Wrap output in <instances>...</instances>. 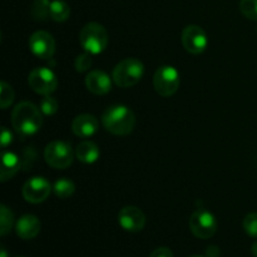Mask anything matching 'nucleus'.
<instances>
[{
    "label": "nucleus",
    "instance_id": "f257e3e1",
    "mask_svg": "<svg viewBox=\"0 0 257 257\" xmlns=\"http://www.w3.org/2000/svg\"><path fill=\"white\" fill-rule=\"evenodd\" d=\"M12 124L15 132L23 137L35 135L43 124L42 110L30 102L19 103L13 109Z\"/></svg>",
    "mask_w": 257,
    "mask_h": 257
},
{
    "label": "nucleus",
    "instance_id": "f03ea898",
    "mask_svg": "<svg viewBox=\"0 0 257 257\" xmlns=\"http://www.w3.org/2000/svg\"><path fill=\"white\" fill-rule=\"evenodd\" d=\"M102 124L112 135L128 136L135 130V113L125 105H112L103 113Z\"/></svg>",
    "mask_w": 257,
    "mask_h": 257
},
{
    "label": "nucleus",
    "instance_id": "7ed1b4c3",
    "mask_svg": "<svg viewBox=\"0 0 257 257\" xmlns=\"http://www.w3.org/2000/svg\"><path fill=\"white\" fill-rule=\"evenodd\" d=\"M145 74V65L140 59L127 58L118 63L112 73L113 82L120 88H130L137 84Z\"/></svg>",
    "mask_w": 257,
    "mask_h": 257
},
{
    "label": "nucleus",
    "instance_id": "20e7f679",
    "mask_svg": "<svg viewBox=\"0 0 257 257\" xmlns=\"http://www.w3.org/2000/svg\"><path fill=\"white\" fill-rule=\"evenodd\" d=\"M80 45L90 54H100L108 45V33L98 23H88L82 28L79 34Z\"/></svg>",
    "mask_w": 257,
    "mask_h": 257
},
{
    "label": "nucleus",
    "instance_id": "39448f33",
    "mask_svg": "<svg viewBox=\"0 0 257 257\" xmlns=\"http://www.w3.org/2000/svg\"><path fill=\"white\" fill-rule=\"evenodd\" d=\"M44 158L48 165L57 170H64L73 163L74 153L72 147L63 141H53L44 150Z\"/></svg>",
    "mask_w": 257,
    "mask_h": 257
},
{
    "label": "nucleus",
    "instance_id": "423d86ee",
    "mask_svg": "<svg viewBox=\"0 0 257 257\" xmlns=\"http://www.w3.org/2000/svg\"><path fill=\"white\" fill-rule=\"evenodd\" d=\"M181 84L180 73L175 67L163 65L158 68L153 77V85L156 92L162 97H171L178 90Z\"/></svg>",
    "mask_w": 257,
    "mask_h": 257
},
{
    "label": "nucleus",
    "instance_id": "0eeeda50",
    "mask_svg": "<svg viewBox=\"0 0 257 257\" xmlns=\"http://www.w3.org/2000/svg\"><path fill=\"white\" fill-rule=\"evenodd\" d=\"M190 230L196 237L207 240L212 237L217 231V221L210 211L200 208L191 216Z\"/></svg>",
    "mask_w": 257,
    "mask_h": 257
},
{
    "label": "nucleus",
    "instance_id": "6e6552de",
    "mask_svg": "<svg viewBox=\"0 0 257 257\" xmlns=\"http://www.w3.org/2000/svg\"><path fill=\"white\" fill-rule=\"evenodd\" d=\"M28 83L35 93L42 95H50L58 87L57 75L47 67L33 69L28 78Z\"/></svg>",
    "mask_w": 257,
    "mask_h": 257
},
{
    "label": "nucleus",
    "instance_id": "1a4fd4ad",
    "mask_svg": "<svg viewBox=\"0 0 257 257\" xmlns=\"http://www.w3.org/2000/svg\"><path fill=\"white\" fill-rule=\"evenodd\" d=\"M181 40H182L183 48L191 54H201L205 52L208 45L207 35L205 30L198 25L186 27L182 32Z\"/></svg>",
    "mask_w": 257,
    "mask_h": 257
},
{
    "label": "nucleus",
    "instance_id": "9d476101",
    "mask_svg": "<svg viewBox=\"0 0 257 257\" xmlns=\"http://www.w3.org/2000/svg\"><path fill=\"white\" fill-rule=\"evenodd\" d=\"M52 186L44 177H33L28 180L23 186V197L27 202L40 203L44 202L50 195Z\"/></svg>",
    "mask_w": 257,
    "mask_h": 257
},
{
    "label": "nucleus",
    "instance_id": "9b49d317",
    "mask_svg": "<svg viewBox=\"0 0 257 257\" xmlns=\"http://www.w3.org/2000/svg\"><path fill=\"white\" fill-rule=\"evenodd\" d=\"M29 49L40 59H49L55 53V40L52 34L44 30L33 33L29 38Z\"/></svg>",
    "mask_w": 257,
    "mask_h": 257
},
{
    "label": "nucleus",
    "instance_id": "f8f14e48",
    "mask_svg": "<svg viewBox=\"0 0 257 257\" xmlns=\"http://www.w3.org/2000/svg\"><path fill=\"white\" fill-rule=\"evenodd\" d=\"M118 222L120 227L128 232H140L145 228L146 216L138 207L127 206L120 210L118 215Z\"/></svg>",
    "mask_w": 257,
    "mask_h": 257
},
{
    "label": "nucleus",
    "instance_id": "ddd939ff",
    "mask_svg": "<svg viewBox=\"0 0 257 257\" xmlns=\"http://www.w3.org/2000/svg\"><path fill=\"white\" fill-rule=\"evenodd\" d=\"M85 87L95 95H104L112 89L110 77L103 70H92L85 77Z\"/></svg>",
    "mask_w": 257,
    "mask_h": 257
},
{
    "label": "nucleus",
    "instance_id": "4468645a",
    "mask_svg": "<svg viewBox=\"0 0 257 257\" xmlns=\"http://www.w3.org/2000/svg\"><path fill=\"white\" fill-rule=\"evenodd\" d=\"M99 122L93 114H79L73 119L72 131L80 138H89L98 132Z\"/></svg>",
    "mask_w": 257,
    "mask_h": 257
},
{
    "label": "nucleus",
    "instance_id": "2eb2a0df",
    "mask_svg": "<svg viewBox=\"0 0 257 257\" xmlns=\"http://www.w3.org/2000/svg\"><path fill=\"white\" fill-rule=\"evenodd\" d=\"M42 228L39 218L34 215H24L17 221L15 231L17 235L23 240H32L37 237Z\"/></svg>",
    "mask_w": 257,
    "mask_h": 257
},
{
    "label": "nucleus",
    "instance_id": "dca6fc26",
    "mask_svg": "<svg viewBox=\"0 0 257 257\" xmlns=\"http://www.w3.org/2000/svg\"><path fill=\"white\" fill-rule=\"evenodd\" d=\"M22 167V161L15 153L3 152L2 155V168H0V177L2 182H7L14 177L18 171Z\"/></svg>",
    "mask_w": 257,
    "mask_h": 257
},
{
    "label": "nucleus",
    "instance_id": "f3484780",
    "mask_svg": "<svg viewBox=\"0 0 257 257\" xmlns=\"http://www.w3.org/2000/svg\"><path fill=\"white\" fill-rule=\"evenodd\" d=\"M99 148L92 141H84V142H80L79 145L75 148V156H77L78 160L83 163H90L97 162L98 158H99Z\"/></svg>",
    "mask_w": 257,
    "mask_h": 257
},
{
    "label": "nucleus",
    "instance_id": "a211bd4d",
    "mask_svg": "<svg viewBox=\"0 0 257 257\" xmlns=\"http://www.w3.org/2000/svg\"><path fill=\"white\" fill-rule=\"evenodd\" d=\"M70 15V8L63 0H54L50 3V18L54 22L63 23L68 20Z\"/></svg>",
    "mask_w": 257,
    "mask_h": 257
},
{
    "label": "nucleus",
    "instance_id": "6ab92c4d",
    "mask_svg": "<svg viewBox=\"0 0 257 257\" xmlns=\"http://www.w3.org/2000/svg\"><path fill=\"white\" fill-rule=\"evenodd\" d=\"M53 191H54V193L57 195V197L65 200V198H69L70 196L74 193L75 185L72 180L63 177L54 183Z\"/></svg>",
    "mask_w": 257,
    "mask_h": 257
},
{
    "label": "nucleus",
    "instance_id": "aec40b11",
    "mask_svg": "<svg viewBox=\"0 0 257 257\" xmlns=\"http://www.w3.org/2000/svg\"><path fill=\"white\" fill-rule=\"evenodd\" d=\"M50 0H34L32 15L35 20H47L50 17Z\"/></svg>",
    "mask_w": 257,
    "mask_h": 257
},
{
    "label": "nucleus",
    "instance_id": "412c9836",
    "mask_svg": "<svg viewBox=\"0 0 257 257\" xmlns=\"http://www.w3.org/2000/svg\"><path fill=\"white\" fill-rule=\"evenodd\" d=\"M14 223V213L5 205L0 206V233L2 236L8 235L10 232Z\"/></svg>",
    "mask_w": 257,
    "mask_h": 257
},
{
    "label": "nucleus",
    "instance_id": "4be33fe9",
    "mask_svg": "<svg viewBox=\"0 0 257 257\" xmlns=\"http://www.w3.org/2000/svg\"><path fill=\"white\" fill-rule=\"evenodd\" d=\"M14 100V90L8 83H0V105L3 109L9 107Z\"/></svg>",
    "mask_w": 257,
    "mask_h": 257
},
{
    "label": "nucleus",
    "instance_id": "5701e85b",
    "mask_svg": "<svg viewBox=\"0 0 257 257\" xmlns=\"http://www.w3.org/2000/svg\"><path fill=\"white\" fill-rule=\"evenodd\" d=\"M240 10L247 19L257 20V0H241Z\"/></svg>",
    "mask_w": 257,
    "mask_h": 257
},
{
    "label": "nucleus",
    "instance_id": "b1692460",
    "mask_svg": "<svg viewBox=\"0 0 257 257\" xmlns=\"http://www.w3.org/2000/svg\"><path fill=\"white\" fill-rule=\"evenodd\" d=\"M40 110L43 114L45 115H53L58 112V102L55 98L50 97V95H44L42 100H40Z\"/></svg>",
    "mask_w": 257,
    "mask_h": 257
},
{
    "label": "nucleus",
    "instance_id": "393cba45",
    "mask_svg": "<svg viewBox=\"0 0 257 257\" xmlns=\"http://www.w3.org/2000/svg\"><path fill=\"white\" fill-rule=\"evenodd\" d=\"M243 230L248 236L257 238V213H248L243 218Z\"/></svg>",
    "mask_w": 257,
    "mask_h": 257
},
{
    "label": "nucleus",
    "instance_id": "a878e982",
    "mask_svg": "<svg viewBox=\"0 0 257 257\" xmlns=\"http://www.w3.org/2000/svg\"><path fill=\"white\" fill-rule=\"evenodd\" d=\"M92 57H90V53L85 52L83 54H79L75 59V69L77 72L83 73V72H87L90 67H92Z\"/></svg>",
    "mask_w": 257,
    "mask_h": 257
},
{
    "label": "nucleus",
    "instance_id": "bb28decb",
    "mask_svg": "<svg viewBox=\"0 0 257 257\" xmlns=\"http://www.w3.org/2000/svg\"><path fill=\"white\" fill-rule=\"evenodd\" d=\"M0 142H2V148L5 150L10 143L13 142V135L7 127H2V136H0Z\"/></svg>",
    "mask_w": 257,
    "mask_h": 257
},
{
    "label": "nucleus",
    "instance_id": "cd10ccee",
    "mask_svg": "<svg viewBox=\"0 0 257 257\" xmlns=\"http://www.w3.org/2000/svg\"><path fill=\"white\" fill-rule=\"evenodd\" d=\"M150 257H173L172 251L167 247H158L151 253Z\"/></svg>",
    "mask_w": 257,
    "mask_h": 257
},
{
    "label": "nucleus",
    "instance_id": "c85d7f7f",
    "mask_svg": "<svg viewBox=\"0 0 257 257\" xmlns=\"http://www.w3.org/2000/svg\"><path fill=\"white\" fill-rule=\"evenodd\" d=\"M251 252H252V255L257 257V241H255L252 245V247H251Z\"/></svg>",
    "mask_w": 257,
    "mask_h": 257
},
{
    "label": "nucleus",
    "instance_id": "c756f323",
    "mask_svg": "<svg viewBox=\"0 0 257 257\" xmlns=\"http://www.w3.org/2000/svg\"><path fill=\"white\" fill-rule=\"evenodd\" d=\"M0 257H8V252L4 247H3L2 251H0Z\"/></svg>",
    "mask_w": 257,
    "mask_h": 257
},
{
    "label": "nucleus",
    "instance_id": "7c9ffc66",
    "mask_svg": "<svg viewBox=\"0 0 257 257\" xmlns=\"http://www.w3.org/2000/svg\"><path fill=\"white\" fill-rule=\"evenodd\" d=\"M191 257H202V256H191Z\"/></svg>",
    "mask_w": 257,
    "mask_h": 257
},
{
    "label": "nucleus",
    "instance_id": "2f4dec72",
    "mask_svg": "<svg viewBox=\"0 0 257 257\" xmlns=\"http://www.w3.org/2000/svg\"><path fill=\"white\" fill-rule=\"evenodd\" d=\"M18 257H19V256H18ZM20 257H23V256H20Z\"/></svg>",
    "mask_w": 257,
    "mask_h": 257
},
{
    "label": "nucleus",
    "instance_id": "473e14b6",
    "mask_svg": "<svg viewBox=\"0 0 257 257\" xmlns=\"http://www.w3.org/2000/svg\"><path fill=\"white\" fill-rule=\"evenodd\" d=\"M256 30H257V28H256Z\"/></svg>",
    "mask_w": 257,
    "mask_h": 257
}]
</instances>
